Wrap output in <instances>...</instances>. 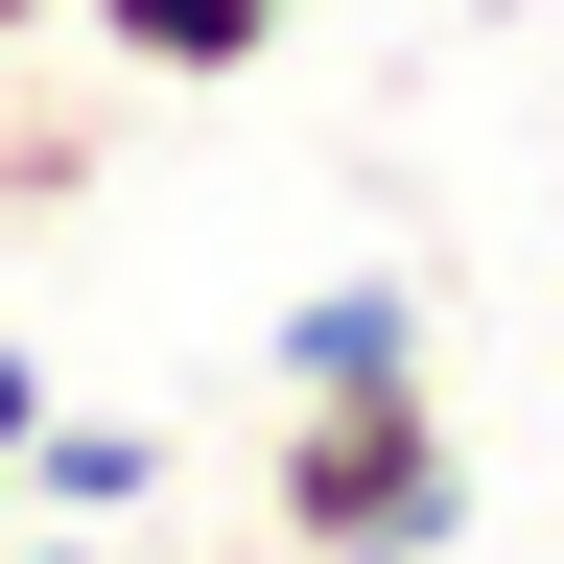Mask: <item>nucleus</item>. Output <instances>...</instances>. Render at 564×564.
I'll return each instance as SVG.
<instances>
[{"instance_id":"20e7f679","label":"nucleus","mask_w":564,"mask_h":564,"mask_svg":"<svg viewBox=\"0 0 564 564\" xmlns=\"http://www.w3.org/2000/svg\"><path fill=\"white\" fill-rule=\"evenodd\" d=\"M165 494V423H24V518H141Z\"/></svg>"},{"instance_id":"0eeeda50","label":"nucleus","mask_w":564,"mask_h":564,"mask_svg":"<svg viewBox=\"0 0 564 564\" xmlns=\"http://www.w3.org/2000/svg\"><path fill=\"white\" fill-rule=\"evenodd\" d=\"M0 518H24V470H0Z\"/></svg>"},{"instance_id":"f257e3e1","label":"nucleus","mask_w":564,"mask_h":564,"mask_svg":"<svg viewBox=\"0 0 564 564\" xmlns=\"http://www.w3.org/2000/svg\"><path fill=\"white\" fill-rule=\"evenodd\" d=\"M259 518L282 564H447L470 541V447H447V377H329V400H282L259 423Z\"/></svg>"},{"instance_id":"7ed1b4c3","label":"nucleus","mask_w":564,"mask_h":564,"mask_svg":"<svg viewBox=\"0 0 564 564\" xmlns=\"http://www.w3.org/2000/svg\"><path fill=\"white\" fill-rule=\"evenodd\" d=\"M70 24H95L118 70H165V95H212V70H259V47H282V0H70Z\"/></svg>"},{"instance_id":"f03ea898","label":"nucleus","mask_w":564,"mask_h":564,"mask_svg":"<svg viewBox=\"0 0 564 564\" xmlns=\"http://www.w3.org/2000/svg\"><path fill=\"white\" fill-rule=\"evenodd\" d=\"M423 352V282L400 259H352V282H306V306L259 329V400H329V377H400Z\"/></svg>"},{"instance_id":"6e6552de","label":"nucleus","mask_w":564,"mask_h":564,"mask_svg":"<svg viewBox=\"0 0 564 564\" xmlns=\"http://www.w3.org/2000/svg\"><path fill=\"white\" fill-rule=\"evenodd\" d=\"M282 24H306V0H282Z\"/></svg>"},{"instance_id":"423d86ee","label":"nucleus","mask_w":564,"mask_h":564,"mask_svg":"<svg viewBox=\"0 0 564 564\" xmlns=\"http://www.w3.org/2000/svg\"><path fill=\"white\" fill-rule=\"evenodd\" d=\"M47 24H70V0H0V47H47Z\"/></svg>"},{"instance_id":"39448f33","label":"nucleus","mask_w":564,"mask_h":564,"mask_svg":"<svg viewBox=\"0 0 564 564\" xmlns=\"http://www.w3.org/2000/svg\"><path fill=\"white\" fill-rule=\"evenodd\" d=\"M24 423H47V352H0V470H24Z\"/></svg>"}]
</instances>
